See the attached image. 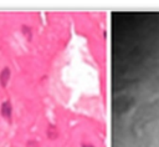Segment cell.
Here are the masks:
<instances>
[{
	"label": "cell",
	"instance_id": "6da1fadb",
	"mask_svg": "<svg viewBox=\"0 0 159 147\" xmlns=\"http://www.w3.org/2000/svg\"><path fill=\"white\" fill-rule=\"evenodd\" d=\"M1 113H2L4 117L10 118V116H11V105H10L9 101H6L1 105Z\"/></svg>",
	"mask_w": 159,
	"mask_h": 147
},
{
	"label": "cell",
	"instance_id": "7a4b0ae2",
	"mask_svg": "<svg viewBox=\"0 0 159 147\" xmlns=\"http://www.w3.org/2000/svg\"><path fill=\"white\" fill-rule=\"evenodd\" d=\"M9 77H10V71H9V69H4V70L1 71V74H0V82H1L2 86H6V83H7V81H9Z\"/></svg>",
	"mask_w": 159,
	"mask_h": 147
}]
</instances>
